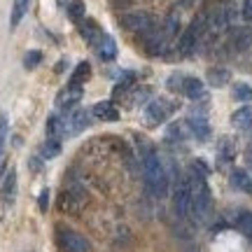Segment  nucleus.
<instances>
[{"label": "nucleus", "instance_id": "nucleus-1", "mask_svg": "<svg viewBox=\"0 0 252 252\" xmlns=\"http://www.w3.org/2000/svg\"><path fill=\"white\" fill-rule=\"evenodd\" d=\"M140 166H143V178L147 191L154 198H163L168 194V173H166V166L161 163L159 154L154 152L147 143H145L143 154H140Z\"/></svg>", "mask_w": 252, "mask_h": 252}, {"label": "nucleus", "instance_id": "nucleus-2", "mask_svg": "<svg viewBox=\"0 0 252 252\" xmlns=\"http://www.w3.org/2000/svg\"><path fill=\"white\" fill-rule=\"evenodd\" d=\"M187 185L189 194H191V220L196 222H206L213 208V196H210V187H208V175L198 173L194 166L187 173Z\"/></svg>", "mask_w": 252, "mask_h": 252}, {"label": "nucleus", "instance_id": "nucleus-3", "mask_svg": "<svg viewBox=\"0 0 252 252\" xmlns=\"http://www.w3.org/2000/svg\"><path fill=\"white\" fill-rule=\"evenodd\" d=\"M87 191L82 187H65L61 189V194H59V198H56V208L61 210L63 215H80L82 210H84V206H87Z\"/></svg>", "mask_w": 252, "mask_h": 252}, {"label": "nucleus", "instance_id": "nucleus-4", "mask_svg": "<svg viewBox=\"0 0 252 252\" xmlns=\"http://www.w3.org/2000/svg\"><path fill=\"white\" fill-rule=\"evenodd\" d=\"M56 243L63 252H89V241L82 234L72 231L68 226H59L56 229Z\"/></svg>", "mask_w": 252, "mask_h": 252}, {"label": "nucleus", "instance_id": "nucleus-5", "mask_svg": "<svg viewBox=\"0 0 252 252\" xmlns=\"http://www.w3.org/2000/svg\"><path fill=\"white\" fill-rule=\"evenodd\" d=\"M122 26H124L126 31H131V33L145 35V33H150L152 28H157V21H154V17L150 12H128V14L122 17Z\"/></svg>", "mask_w": 252, "mask_h": 252}, {"label": "nucleus", "instance_id": "nucleus-6", "mask_svg": "<svg viewBox=\"0 0 252 252\" xmlns=\"http://www.w3.org/2000/svg\"><path fill=\"white\" fill-rule=\"evenodd\" d=\"M173 208H175L178 217H182V220L191 217V194H189L187 180L175 182V189H173Z\"/></svg>", "mask_w": 252, "mask_h": 252}, {"label": "nucleus", "instance_id": "nucleus-7", "mask_svg": "<svg viewBox=\"0 0 252 252\" xmlns=\"http://www.w3.org/2000/svg\"><path fill=\"white\" fill-rule=\"evenodd\" d=\"M171 110H173V105L166 98H154L152 103L145 108V117H147V122H150L152 126H159L168 119Z\"/></svg>", "mask_w": 252, "mask_h": 252}, {"label": "nucleus", "instance_id": "nucleus-8", "mask_svg": "<svg viewBox=\"0 0 252 252\" xmlns=\"http://www.w3.org/2000/svg\"><path fill=\"white\" fill-rule=\"evenodd\" d=\"M89 110H84V108H75L70 110V115L63 119V124H65V135H77L82 133L87 126H89Z\"/></svg>", "mask_w": 252, "mask_h": 252}, {"label": "nucleus", "instance_id": "nucleus-9", "mask_svg": "<svg viewBox=\"0 0 252 252\" xmlns=\"http://www.w3.org/2000/svg\"><path fill=\"white\" fill-rule=\"evenodd\" d=\"M143 45L147 49V54L152 56H161L166 52V45H168V37L163 35L161 28H152L150 33H145L143 35Z\"/></svg>", "mask_w": 252, "mask_h": 252}, {"label": "nucleus", "instance_id": "nucleus-10", "mask_svg": "<svg viewBox=\"0 0 252 252\" xmlns=\"http://www.w3.org/2000/svg\"><path fill=\"white\" fill-rule=\"evenodd\" d=\"M82 96H84V89H82L80 84H70V82H68V87H63V89L59 91L56 105L61 110H68V108H72V105H77L82 100Z\"/></svg>", "mask_w": 252, "mask_h": 252}, {"label": "nucleus", "instance_id": "nucleus-11", "mask_svg": "<svg viewBox=\"0 0 252 252\" xmlns=\"http://www.w3.org/2000/svg\"><path fill=\"white\" fill-rule=\"evenodd\" d=\"M80 35L84 37V42H89V47L98 49V45L103 42L105 33L100 31V26L94 21V19H82L80 21Z\"/></svg>", "mask_w": 252, "mask_h": 252}, {"label": "nucleus", "instance_id": "nucleus-12", "mask_svg": "<svg viewBox=\"0 0 252 252\" xmlns=\"http://www.w3.org/2000/svg\"><path fill=\"white\" fill-rule=\"evenodd\" d=\"M0 198H2L5 208L14 206V198H17V171L14 168H9L0 182Z\"/></svg>", "mask_w": 252, "mask_h": 252}, {"label": "nucleus", "instance_id": "nucleus-13", "mask_svg": "<svg viewBox=\"0 0 252 252\" xmlns=\"http://www.w3.org/2000/svg\"><path fill=\"white\" fill-rule=\"evenodd\" d=\"M198 37H201V33H198L196 28L189 24V28L180 35V40H178V52H180L182 56L191 54V52L196 49V45H198Z\"/></svg>", "mask_w": 252, "mask_h": 252}, {"label": "nucleus", "instance_id": "nucleus-14", "mask_svg": "<svg viewBox=\"0 0 252 252\" xmlns=\"http://www.w3.org/2000/svg\"><path fill=\"white\" fill-rule=\"evenodd\" d=\"M180 89H182V94L191 100L206 98V87H203V82L196 80V77H185V80L180 82Z\"/></svg>", "mask_w": 252, "mask_h": 252}, {"label": "nucleus", "instance_id": "nucleus-15", "mask_svg": "<svg viewBox=\"0 0 252 252\" xmlns=\"http://www.w3.org/2000/svg\"><path fill=\"white\" fill-rule=\"evenodd\" d=\"M91 115L100 122H117L119 119V110L115 108V103H110V100H100L96 103L94 108H91Z\"/></svg>", "mask_w": 252, "mask_h": 252}, {"label": "nucleus", "instance_id": "nucleus-16", "mask_svg": "<svg viewBox=\"0 0 252 252\" xmlns=\"http://www.w3.org/2000/svg\"><path fill=\"white\" fill-rule=\"evenodd\" d=\"M187 128H189V133L194 135V138H198V140H206L208 135H210V124L203 117H191L187 122Z\"/></svg>", "mask_w": 252, "mask_h": 252}, {"label": "nucleus", "instance_id": "nucleus-17", "mask_svg": "<svg viewBox=\"0 0 252 252\" xmlns=\"http://www.w3.org/2000/svg\"><path fill=\"white\" fill-rule=\"evenodd\" d=\"M28 7H31V0H14L12 2V14H9V28H17L21 24V19L26 17Z\"/></svg>", "mask_w": 252, "mask_h": 252}, {"label": "nucleus", "instance_id": "nucleus-18", "mask_svg": "<svg viewBox=\"0 0 252 252\" xmlns=\"http://www.w3.org/2000/svg\"><path fill=\"white\" fill-rule=\"evenodd\" d=\"M61 135H65V124L59 115H49L47 119V138H54V140H61Z\"/></svg>", "mask_w": 252, "mask_h": 252}, {"label": "nucleus", "instance_id": "nucleus-19", "mask_svg": "<svg viewBox=\"0 0 252 252\" xmlns=\"http://www.w3.org/2000/svg\"><path fill=\"white\" fill-rule=\"evenodd\" d=\"M7 115L0 112V178H2V171H5V143H7Z\"/></svg>", "mask_w": 252, "mask_h": 252}, {"label": "nucleus", "instance_id": "nucleus-20", "mask_svg": "<svg viewBox=\"0 0 252 252\" xmlns=\"http://www.w3.org/2000/svg\"><path fill=\"white\" fill-rule=\"evenodd\" d=\"M231 185H234V189H241V191H252V175L243 168H238L231 173Z\"/></svg>", "mask_w": 252, "mask_h": 252}, {"label": "nucleus", "instance_id": "nucleus-21", "mask_svg": "<svg viewBox=\"0 0 252 252\" xmlns=\"http://www.w3.org/2000/svg\"><path fill=\"white\" fill-rule=\"evenodd\" d=\"M96 52H98V56L103 59V61H112V59L117 56V45H115V40H112L110 35H105Z\"/></svg>", "mask_w": 252, "mask_h": 252}, {"label": "nucleus", "instance_id": "nucleus-22", "mask_svg": "<svg viewBox=\"0 0 252 252\" xmlns=\"http://www.w3.org/2000/svg\"><path fill=\"white\" fill-rule=\"evenodd\" d=\"M89 75H91V65L87 61H82L75 65V70L70 72V84H84V82L89 80Z\"/></svg>", "mask_w": 252, "mask_h": 252}, {"label": "nucleus", "instance_id": "nucleus-23", "mask_svg": "<svg viewBox=\"0 0 252 252\" xmlns=\"http://www.w3.org/2000/svg\"><path fill=\"white\" fill-rule=\"evenodd\" d=\"M231 122H234V126H238V128H250L252 126V108H238L234 112Z\"/></svg>", "mask_w": 252, "mask_h": 252}, {"label": "nucleus", "instance_id": "nucleus-24", "mask_svg": "<svg viewBox=\"0 0 252 252\" xmlns=\"http://www.w3.org/2000/svg\"><path fill=\"white\" fill-rule=\"evenodd\" d=\"M161 31H163V35L168 37V40H173V37L178 35V33H180V21H178V14H168V17L163 19Z\"/></svg>", "mask_w": 252, "mask_h": 252}, {"label": "nucleus", "instance_id": "nucleus-25", "mask_svg": "<svg viewBox=\"0 0 252 252\" xmlns=\"http://www.w3.org/2000/svg\"><path fill=\"white\" fill-rule=\"evenodd\" d=\"M208 82L213 87H222V84L229 82V70H224V68H210L208 70Z\"/></svg>", "mask_w": 252, "mask_h": 252}, {"label": "nucleus", "instance_id": "nucleus-26", "mask_svg": "<svg viewBox=\"0 0 252 252\" xmlns=\"http://www.w3.org/2000/svg\"><path fill=\"white\" fill-rule=\"evenodd\" d=\"M236 226H238L241 234L248 236L252 241V213H241V215L236 217Z\"/></svg>", "mask_w": 252, "mask_h": 252}, {"label": "nucleus", "instance_id": "nucleus-27", "mask_svg": "<svg viewBox=\"0 0 252 252\" xmlns=\"http://www.w3.org/2000/svg\"><path fill=\"white\" fill-rule=\"evenodd\" d=\"M84 2L82 0H70V5L65 7V14H68V19L70 21H82L84 19Z\"/></svg>", "mask_w": 252, "mask_h": 252}, {"label": "nucleus", "instance_id": "nucleus-28", "mask_svg": "<svg viewBox=\"0 0 252 252\" xmlns=\"http://www.w3.org/2000/svg\"><path fill=\"white\" fill-rule=\"evenodd\" d=\"M59 154H61V140L47 138V143L42 145V157H45V159H54Z\"/></svg>", "mask_w": 252, "mask_h": 252}, {"label": "nucleus", "instance_id": "nucleus-29", "mask_svg": "<svg viewBox=\"0 0 252 252\" xmlns=\"http://www.w3.org/2000/svg\"><path fill=\"white\" fill-rule=\"evenodd\" d=\"M234 45H236V49H248V47H252V33L250 31H238L234 35Z\"/></svg>", "mask_w": 252, "mask_h": 252}, {"label": "nucleus", "instance_id": "nucleus-30", "mask_svg": "<svg viewBox=\"0 0 252 252\" xmlns=\"http://www.w3.org/2000/svg\"><path fill=\"white\" fill-rule=\"evenodd\" d=\"M234 98L241 100V103L252 100V87H250V84H236V87H234Z\"/></svg>", "mask_w": 252, "mask_h": 252}, {"label": "nucleus", "instance_id": "nucleus-31", "mask_svg": "<svg viewBox=\"0 0 252 252\" xmlns=\"http://www.w3.org/2000/svg\"><path fill=\"white\" fill-rule=\"evenodd\" d=\"M40 63H42V52H37V49H33V52H28V54L24 56V68H26V70H33Z\"/></svg>", "mask_w": 252, "mask_h": 252}, {"label": "nucleus", "instance_id": "nucleus-32", "mask_svg": "<svg viewBox=\"0 0 252 252\" xmlns=\"http://www.w3.org/2000/svg\"><path fill=\"white\" fill-rule=\"evenodd\" d=\"M234 159V145H231V140H222V145H220V161L226 163Z\"/></svg>", "mask_w": 252, "mask_h": 252}, {"label": "nucleus", "instance_id": "nucleus-33", "mask_svg": "<svg viewBox=\"0 0 252 252\" xmlns=\"http://www.w3.org/2000/svg\"><path fill=\"white\" fill-rule=\"evenodd\" d=\"M185 131H187V124H171L168 126V138L182 140V138H185Z\"/></svg>", "mask_w": 252, "mask_h": 252}, {"label": "nucleus", "instance_id": "nucleus-34", "mask_svg": "<svg viewBox=\"0 0 252 252\" xmlns=\"http://www.w3.org/2000/svg\"><path fill=\"white\" fill-rule=\"evenodd\" d=\"M47 208H49V189H42L40 191V210L47 213Z\"/></svg>", "mask_w": 252, "mask_h": 252}, {"label": "nucleus", "instance_id": "nucleus-35", "mask_svg": "<svg viewBox=\"0 0 252 252\" xmlns=\"http://www.w3.org/2000/svg\"><path fill=\"white\" fill-rule=\"evenodd\" d=\"M243 17L252 21V0H243Z\"/></svg>", "mask_w": 252, "mask_h": 252}, {"label": "nucleus", "instance_id": "nucleus-36", "mask_svg": "<svg viewBox=\"0 0 252 252\" xmlns=\"http://www.w3.org/2000/svg\"><path fill=\"white\" fill-rule=\"evenodd\" d=\"M31 171L33 173L40 171V159H31Z\"/></svg>", "mask_w": 252, "mask_h": 252}, {"label": "nucleus", "instance_id": "nucleus-37", "mask_svg": "<svg viewBox=\"0 0 252 252\" xmlns=\"http://www.w3.org/2000/svg\"><path fill=\"white\" fill-rule=\"evenodd\" d=\"M56 2H59L61 7H68V5H70V0H56Z\"/></svg>", "mask_w": 252, "mask_h": 252}, {"label": "nucleus", "instance_id": "nucleus-38", "mask_svg": "<svg viewBox=\"0 0 252 252\" xmlns=\"http://www.w3.org/2000/svg\"><path fill=\"white\" fill-rule=\"evenodd\" d=\"M250 175H252V173H250Z\"/></svg>", "mask_w": 252, "mask_h": 252}]
</instances>
